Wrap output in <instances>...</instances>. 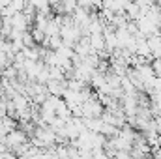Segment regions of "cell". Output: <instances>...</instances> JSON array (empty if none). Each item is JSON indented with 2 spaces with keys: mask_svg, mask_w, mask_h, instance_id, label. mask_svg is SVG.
Segmentation results:
<instances>
[{
  "mask_svg": "<svg viewBox=\"0 0 161 159\" xmlns=\"http://www.w3.org/2000/svg\"><path fill=\"white\" fill-rule=\"evenodd\" d=\"M28 140V137H26V131H21V129H11L8 135H6V144L11 148V150H15L17 146H21V144H25Z\"/></svg>",
  "mask_w": 161,
  "mask_h": 159,
  "instance_id": "6da1fadb",
  "label": "cell"
},
{
  "mask_svg": "<svg viewBox=\"0 0 161 159\" xmlns=\"http://www.w3.org/2000/svg\"><path fill=\"white\" fill-rule=\"evenodd\" d=\"M30 32H32V36H34V40H36V43H38V45H41V43L45 41V38H47V34H45L41 28H38V26H34Z\"/></svg>",
  "mask_w": 161,
  "mask_h": 159,
  "instance_id": "7a4b0ae2",
  "label": "cell"
}]
</instances>
